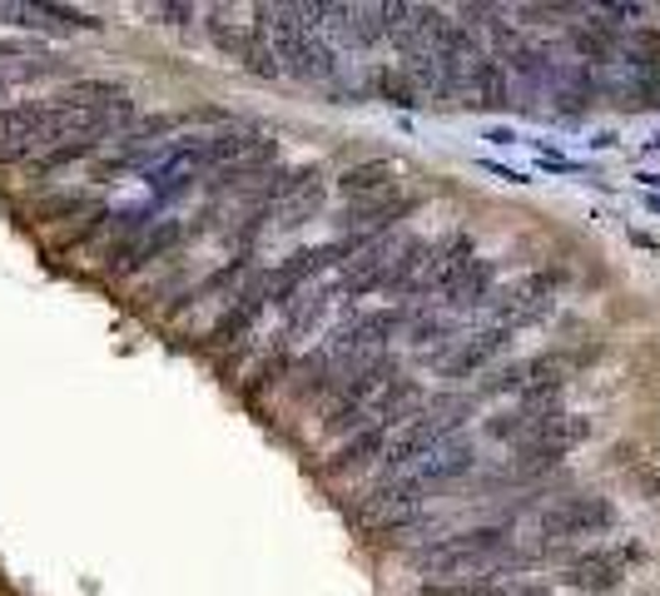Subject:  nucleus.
I'll return each mask as SVG.
<instances>
[{
	"mask_svg": "<svg viewBox=\"0 0 660 596\" xmlns=\"http://www.w3.org/2000/svg\"><path fill=\"white\" fill-rule=\"evenodd\" d=\"M511 557V527L492 522V527H467L457 537L423 547L417 552V572L423 576H443V582H502V562Z\"/></svg>",
	"mask_w": 660,
	"mask_h": 596,
	"instance_id": "f257e3e1",
	"label": "nucleus"
},
{
	"mask_svg": "<svg viewBox=\"0 0 660 596\" xmlns=\"http://www.w3.org/2000/svg\"><path fill=\"white\" fill-rule=\"evenodd\" d=\"M259 35L263 45L273 50L279 60V75H293V80H333L338 75V60L333 50L323 45L318 25L304 21V5H259Z\"/></svg>",
	"mask_w": 660,
	"mask_h": 596,
	"instance_id": "f03ea898",
	"label": "nucleus"
},
{
	"mask_svg": "<svg viewBox=\"0 0 660 596\" xmlns=\"http://www.w3.org/2000/svg\"><path fill=\"white\" fill-rule=\"evenodd\" d=\"M467 418H472V398H457V393L452 398H433L427 408H417L408 423L392 433L388 453H382V467H388V472H402V467H412V463H427L437 447H447V437H452Z\"/></svg>",
	"mask_w": 660,
	"mask_h": 596,
	"instance_id": "7ed1b4c3",
	"label": "nucleus"
},
{
	"mask_svg": "<svg viewBox=\"0 0 660 596\" xmlns=\"http://www.w3.org/2000/svg\"><path fill=\"white\" fill-rule=\"evenodd\" d=\"M476 463V447L472 443H447L437 447L427 463H417V472L398 477V482H382V488H373V507L382 512H412L417 502L427 498V492L447 488V482H457L462 472H472Z\"/></svg>",
	"mask_w": 660,
	"mask_h": 596,
	"instance_id": "20e7f679",
	"label": "nucleus"
},
{
	"mask_svg": "<svg viewBox=\"0 0 660 596\" xmlns=\"http://www.w3.org/2000/svg\"><path fill=\"white\" fill-rule=\"evenodd\" d=\"M323 209H328L323 170H314V164H304V170H283L279 185L269 189V204H263V229L293 234V229H304L308 219H318Z\"/></svg>",
	"mask_w": 660,
	"mask_h": 596,
	"instance_id": "39448f33",
	"label": "nucleus"
},
{
	"mask_svg": "<svg viewBox=\"0 0 660 596\" xmlns=\"http://www.w3.org/2000/svg\"><path fill=\"white\" fill-rule=\"evenodd\" d=\"M402 328V314L398 308H373V314H353L347 324H338L333 334H328V343L318 348V353L333 363L338 373L353 369V363H363V358H382L388 353V338Z\"/></svg>",
	"mask_w": 660,
	"mask_h": 596,
	"instance_id": "423d86ee",
	"label": "nucleus"
},
{
	"mask_svg": "<svg viewBox=\"0 0 660 596\" xmlns=\"http://www.w3.org/2000/svg\"><path fill=\"white\" fill-rule=\"evenodd\" d=\"M392 378H398V363H392L388 353H382V358H363V363L343 369V373H338V383H333V402H328L323 433H347L357 412L368 408V402L378 398Z\"/></svg>",
	"mask_w": 660,
	"mask_h": 596,
	"instance_id": "0eeeda50",
	"label": "nucleus"
},
{
	"mask_svg": "<svg viewBox=\"0 0 660 596\" xmlns=\"http://www.w3.org/2000/svg\"><path fill=\"white\" fill-rule=\"evenodd\" d=\"M586 437H591V418H581V412H556L552 423L542 428V433L531 437V443L517 447V457H511L507 477H517V482H527V477H542L552 472L556 463H562L571 447H581Z\"/></svg>",
	"mask_w": 660,
	"mask_h": 596,
	"instance_id": "6e6552de",
	"label": "nucleus"
},
{
	"mask_svg": "<svg viewBox=\"0 0 660 596\" xmlns=\"http://www.w3.org/2000/svg\"><path fill=\"white\" fill-rule=\"evenodd\" d=\"M616 527V502L601 492H571L542 507V537L546 542H571V537H596Z\"/></svg>",
	"mask_w": 660,
	"mask_h": 596,
	"instance_id": "1a4fd4ad",
	"label": "nucleus"
},
{
	"mask_svg": "<svg viewBox=\"0 0 660 596\" xmlns=\"http://www.w3.org/2000/svg\"><path fill=\"white\" fill-rule=\"evenodd\" d=\"M417 209V199L402 195V189H392V195H378V199H353V204L338 209V238H347V244H373V238H382L392 224H402V219Z\"/></svg>",
	"mask_w": 660,
	"mask_h": 596,
	"instance_id": "9d476101",
	"label": "nucleus"
},
{
	"mask_svg": "<svg viewBox=\"0 0 660 596\" xmlns=\"http://www.w3.org/2000/svg\"><path fill=\"white\" fill-rule=\"evenodd\" d=\"M45 150H55V130L45 105H0V164L40 160Z\"/></svg>",
	"mask_w": 660,
	"mask_h": 596,
	"instance_id": "9b49d317",
	"label": "nucleus"
},
{
	"mask_svg": "<svg viewBox=\"0 0 660 596\" xmlns=\"http://www.w3.org/2000/svg\"><path fill=\"white\" fill-rule=\"evenodd\" d=\"M185 238H189V224H185V219H174V214H169V219H154V224L140 229V234H134L125 249L109 254L99 269L115 273V279H125V273H134V269H150V264L169 259V254L179 249Z\"/></svg>",
	"mask_w": 660,
	"mask_h": 596,
	"instance_id": "f8f14e48",
	"label": "nucleus"
},
{
	"mask_svg": "<svg viewBox=\"0 0 660 596\" xmlns=\"http://www.w3.org/2000/svg\"><path fill=\"white\" fill-rule=\"evenodd\" d=\"M630 562H640V547L636 542H621V547H611V552H586V557H576V562L566 566L562 582L571 586V592L606 596V592H616V586L626 582V566Z\"/></svg>",
	"mask_w": 660,
	"mask_h": 596,
	"instance_id": "ddd939ff",
	"label": "nucleus"
},
{
	"mask_svg": "<svg viewBox=\"0 0 660 596\" xmlns=\"http://www.w3.org/2000/svg\"><path fill=\"white\" fill-rule=\"evenodd\" d=\"M556 393H531V398H517L511 408H502V412H492L487 423H482V433L492 437V443H531V437L542 433L546 423L556 418Z\"/></svg>",
	"mask_w": 660,
	"mask_h": 596,
	"instance_id": "4468645a",
	"label": "nucleus"
},
{
	"mask_svg": "<svg viewBox=\"0 0 660 596\" xmlns=\"http://www.w3.org/2000/svg\"><path fill=\"white\" fill-rule=\"evenodd\" d=\"M552 299H556L552 273H527V279H517L511 289L492 293L487 304L497 308V328H521V324H537V318L552 308Z\"/></svg>",
	"mask_w": 660,
	"mask_h": 596,
	"instance_id": "2eb2a0df",
	"label": "nucleus"
},
{
	"mask_svg": "<svg viewBox=\"0 0 660 596\" xmlns=\"http://www.w3.org/2000/svg\"><path fill=\"white\" fill-rule=\"evenodd\" d=\"M263 308H269V279H263V269H259V273H249V283L238 289V299L224 308V318H214V328H209V343H214V348L238 343V338L259 324Z\"/></svg>",
	"mask_w": 660,
	"mask_h": 596,
	"instance_id": "dca6fc26",
	"label": "nucleus"
},
{
	"mask_svg": "<svg viewBox=\"0 0 660 596\" xmlns=\"http://www.w3.org/2000/svg\"><path fill=\"white\" fill-rule=\"evenodd\" d=\"M476 259V244L467 234H452L447 244H433V254H427V264H423V273L412 279V289L408 293H447L452 289V279L467 269V264Z\"/></svg>",
	"mask_w": 660,
	"mask_h": 596,
	"instance_id": "f3484780",
	"label": "nucleus"
},
{
	"mask_svg": "<svg viewBox=\"0 0 660 596\" xmlns=\"http://www.w3.org/2000/svg\"><path fill=\"white\" fill-rule=\"evenodd\" d=\"M511 343V328H482V334H472L462 348H452V353H443V358H433L437 369L447 373V378H467V373H476V369H487L492 358L502 353V348Z\"/></svg>",
	"mask_w": 660,
	"mask_h": 596,
	"instance_id": "a211bd4d",
	"label": "nucleus"
},
{
	"mask_svg": "<svg viewBox=\"0 0 660 596\" xmlns=\"http://www.w3.org/2000/svg\"><path fill=\"white\" fill-rule=\"evenodd\" d=\"M462 95H472L467 105L476 109H502L511 105V80H507V66H502L497 55H476L472 66H467V80H462Z\"/></svg>",
	"mask_w": 660,
	"mask_h": 596,
	"instance_id": "6ab92c4d",
	"label": "nucleus"
},
{
	"mask_svg": "<svg viewBox=\"0 0 660 596\" xmlns=\"http://www.w3.org/2000/svg\"><path fill=\"white\" fill-rule=\"evenodd\" d=\"M398 160H363V164H347L338 174V195L353 204V199H378V195H392L398 189Z\"/></svg>",
	"mask_w": 660,
	"mask_h": 596,
	"instance_id": "aec40b11",
	"label": "nucleus"
},
{
	"mask_svg": "<svg viewBox=\"0 0 660 596\" xmlns=\"http://www.w3.org/2000/svg\"><path fill=\"white\" fill-rule=\"evenodd\" d=\"M50 100H60L70 109H90V115H134V100L115 80H75V85H66Z\"/></svg>",
	"mask_w": 660,
	"mask_h": 596,
	"instance_id": "412c9836",
	"label": "nucleus"
},
{
	"mask_svg": "<svg viewBox=\"0 0 660 596\" xmlns=\"http://www.w3.org/2000/svg\"><path fill=\"white\" fill-rule=\"evenodd\" d=\"M0 15H11L15 25H55V31H99L95 15L70 11V5H15V0H0Z\"/></svg>",
	"mask_w": 660,
	"mask_h": 596,
	"instance_id": "4be33fe9",
	"label": "nucleus"
},
{
	"mask_svg": "<svg viewBox=\"0 0 660 596\" xmlns=\"http://www.w3.org/2000/svg\"><path fill=\"white\" fill-rule=\"evenodd\" d=\"M392 433H398V428H363V433H353L333 457H328V472H357V467L378 463V457L388 453Z\"/></svg>",
	"mask_w": 660,
	"mask_h": 596,
	"instance_id": "5701e85b",
	"label": "nucleus"
},
{
	"mask_svg": "<svg viewBox=\"0 0 660 596\" xmlns=\"http://www.w3.org/2000/svg\"><path fill=\"white\" fill-rule=\"evenodd\" d=\"M492 283H497V264H492V259H472L452 279V289H447L443 299H447V308H482L492 299Z\"/></svg>",
	"mask_w": 660,
	"mask_h": 596,
	"instance_id": "b1692460",
	"label": "nucleus"
},
{
	"mask_svg": "<svg viewBox=\"0 0 660 596\" xmlns=\"http://www.w3.org/2000/svg\"><path fill=\"white\" fill-rule=\"evenodd\" d=\"M99 154V140H70V144H55V150H45L40 160H31V179H50V174L70 170V164L80 160H95Z\"/></svg>",
	"mask_w": 660,
	"mask_h": 596,
	"instance_id": "393cba45",
	"label": "nucleus"
},
{
	"mask_svg": "<svg viewBox=\"0 0 660 596\" xmlns=\"http://www.w3.org/2000/svg\"><path fill=\"white\" fill-rule=\"evenodd\" d=\"M99 199L95 195H55L45 199V204H35V214L45 219V224H55V219H75V214H99Z\"/></svg>",
	"mask_w": 660,
	"mask_h": 596,
	"instance_id": "a878e982",
	"label": "nucleus"
},
{
	"mask_svg": "<svg viewBox=\"0 0 660 596\" xmlns=\"http://www.w3.org/2000/svg\"><path fill=\"white\" fill-rule=\"evenodd\" d=\"M417 596H511V582H482V576H472V582H427Z\"/></svg>",
	"mask_w": 660,
	"mask_h": 596,
	"instance_id": "bb28decb",
	"label": "nucleus"
},
{
	"mask_svg": "<svg viewBox=\"0 0 660 596\" xmlns=\"http://www.w3.org/2000/svg\"><path fill=\"white\" fill-rule=\"evenodd\" d=\"M378 95L388 100V105H402V109L423 105V100H417V90H412V80L402 75V70H378Z\"/></svg>",
	"mask_w": 660,
	"mask_h": 596,
	"instance_id": "cd10ccee",
	"label": "nucleus"
},
{
	"mask_svg": "<svg viewBox=\"0 0 660 596\" xmlns=\"http://www.w3.org/2000/svg\"><path fill=\"white\" fill-rule=\"evenodd\" d=\"M626 55H630V66L660 70V31H636V35L626 40Z\"/></svg>",
	"mask_w": 660,
	"mask_h": 596,
	"instance_id": "c85d7f7f",
	"label": "nucleus"
},
{
	"mask_svg": "<svg viewBox=\"0 0 660 596\" xmlns=\"http://www.w3.org/2000/svg\"><path fill=\"white\" fill-rule=\"evenodd\" d=\"M11 90H15V75L11 70H0V100H11Z\"/></svg>",
	"mask_w": 660,
	"mask_h": 596,
	"instance_id": "c756f323",
	"label": "nucleus"
}]
</instances>
